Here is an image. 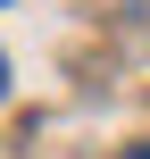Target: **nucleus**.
I'll list each match as a JSON object with an SVG mask.
<instances>
[{
	"label": "nucleus",
	"instance_id": "nucleus-1",
	"mask_svg": "<svg viewBox=\"0 0 150 159\" xmlns=\"http://www.w3.org/2000/svg\"><path fill=\"white\" fill-rule=\"evenodd\" d=\"M0 92H8V59H0Z\"/></svg>",
	"mask_w": 150,
	"mask_h": 159
}]
</instances>
